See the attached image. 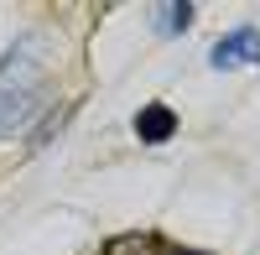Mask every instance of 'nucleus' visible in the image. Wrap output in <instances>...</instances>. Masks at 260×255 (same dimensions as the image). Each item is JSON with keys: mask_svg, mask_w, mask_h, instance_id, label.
Returning a JSON list of instances; mask_svg holds the SVG:
<instances>
[{"mask_svg": "<svg viewBox=\"0 0 260 255\" xmlns=\"http://www.w3.org/2000/svg\"><path fill=\"white\" fill-rule=\"evenodd\" d=\"M47 94V68H42V37L26 31L0 52V141L31 131Z\"/></svg>", "mask_w": 260, "mask_h": 255, "instance_id": "nucleus-1", "label": "nucleus"}, {"mask_svg": "<svg viewBox=\"0 0 260 255\" xmlns=\"http://www.w3.org/2000/svg\"><path fill=\"white\" fill-rule=\"evenodd\" d=\"M208 62L213 68H240V62H260V31L255 26H234V31H224L219 42H213V52H208Z\"/></svg>", "mask_w": 260, "mask_h": 255, "instance_id": "nucleus-2", "label": "nucleus"}, {"mask_svg": "<svg viewBox=\"0 0 260 255\" xmlns=\"http://www.w3.org/2000/svg\"><path fill=\"white\" fill-rule=\"evenodd\" d=\"M172 136H177V110H172V104L151 99V104L136 110V141L141 146H167Z\"/></svg>", "mask_w": 260, "mask_h": 255, "instance_id": "nucleus-3", "label": "nucleus"}, {"mask_svg": "<svg viewBox=\"0 0 260 255\" xmlns=\"http://www.w3.org/2000/svg\"><path fill=\"white\" fill-rule=\"evenodd\" d=\"M104 255H161V240L146 235V229H130V235L104 240Z\"/></svg>", "mask_w": 260, "mask_h": 255, "instance_id": "nucleus-4", "label": "nucleus"}, {"mask_svg": "<svg viewBox=\"0 0 260 255\" xmlns=\"http://www.w3.org/2000/svg\"><path fill=\"white\" fill-rule=\"evenodd\" d=\"M198 6L192 0H172V6H156V31H187Z\"/></svg>", "mask_w": 260, "mask_h": 255, "instance_id": "nucleus-5", "label": "nucleus"}, {"mask_svg": "<svg viewBox=\"0 0 260 255\" xmlns=\"http://www.w3.org/2000/svg\"><path fill=\"white\" fill-rule=\"evenodd\" d=\"M68 110H73V104H52V110H47V120H42V125H31V151H42V146H47L57 131H62V120H68Z\"/></svg>", "mask_w": 260, "mask_h": 255, "instance_id": "nucleus-6", "label": "nucleus"}, {"mask_svg": "<svg viewBox=\"0 0 260 255\" xmlns=\"http://www.w3.org/2000/svg\"><path fill=\"white\" fill-rule=\"evenodd\" d=\"M161 255H208V250H182V245H161Z\"/></svg>", "mask_w": 260, "mask_h": 255, "instance_id": "nucleus-7", "label": "nucleus"}]
</instances>
